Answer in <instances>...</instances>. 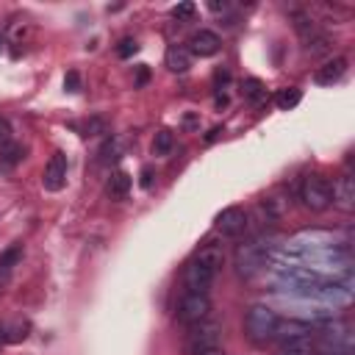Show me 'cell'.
<instances>
[{"mask_svg":"<svg viewBox=\"0 0 355 355\" xmlns=\"http://www.w3.org/2000/svg\"><path fill=\"white\" fill-rule=\"evenodd\" d=\"M222 47V39L214 34V31H208V28H200L192 39H189V53L200 56V58H208V56H217Z\"/></svg>","mask_w":355,"mask_h":355,"instance_id":"30bf717a","label":"cell"},{"mask_svg":"<svg viewBox=\"0 0 355 355\" xmlns=\"http://www.w3.org/2000/svg\"><path fill=\"white\" fill-rule=\"evenodd\" d=\"M333 203L341 211H352L355 208V181H352V175H341L333 183Z\"/></svg>","mask_w":355,"mask_h":355,"instance_id":"7c38bea8","label":"cell"},{"mask_svg":"<svg viewBox=\"0 0 355 355\" xmlns=\"http://www.w3.org/2000/svg\"><path fill=\"white\" fill-rule=\"evenodd\" d=\"M222 250L217 244H208L203 247L183 269V286L186 292H197V295H208L211 283L217 280V272L222 266Z\"/></svg>","mask_w":355,"mask_h":355,"instance_id":"6da1fadb","label":"cell"},{"mask_svg":"<svg viewBox=\"0 0 355 355\" xmlns=\"http://www.w3.org/2000/svg\"><path fill=\"white\" fill-rule=\"evenodd\" d=\"M311 336H314V328L306 325V322H295V319L280 322L277 330H275V339H277V341H280V339H311Z\"/></svg>","mask_w":355,"mask_h":355,"instance_id":"9a60e30c","label":"cell"},{"mask_svg":"<svg viewBox=\"0 0 355 355\" xmlns=\"http://www.w3.org/2000/svg\"><path fill=\"white\" fill-rule=\"evenodd\" d=\"M311 341H314L317 355H352V350H355V333L347 322L322 325L311 336Z\"/></svg>","mask_w":355,"mask_h":355,"instance_id":"7a4b0ae2","label":"cell"},{"mask_svg":"<svg viewBox=\"0 0 355 355\" xmlns=\"http://www.w3.org/2000/svg\"><path fill=\"white\" fill-rule=\"evenodd\" d=\"M208 9H211V12H217V14H225L231 6L225 3V0H222V3H220V0H211V3H208Z\"/></svg>","mask_w":355,"mask_h":355,"instance_id":"1f68e13d","label":"cell"},{"mask_svg":"<svg viewBox=\"0 0 355 355\" xmlns=\"http://www.w3.org/2000/svg\"><path fill=\"white\" fill-rule=\"evenodd\" d=\"M300 100H303V92H300L297 87H283V89L275 92V106H277L280 111H292V108H297Z\"/></svg>","mask_w":355,"mask_h":355,"instance_id":"d6986e66","label":"cell"},{"mask_svg":"<svg viewBox=\"0 0 355 355\" xmlns=\"http://www.w3.org/2000/svg\"><path fill=\"white\" fill-rule=\"evenodd\" d=\"M275 355H317L311 339H280Z\"/></svg>","mask_w":355,"mask_h":355,"instance_id":"4fadbf2b","label":"cell"},{"mask_svg":"<svg viewBox=\"0 0 355 355\" xmlns=\"http://www.w3.org/2000/svg\"><path fill=\"white\" fill-rule=\"evenodd\" d=\"M148 81H150V69L148 67H139L136 69V87H145Z\"/></svg>","mask_w":355,"mask_h":355,"instance_id":"4dcf8cb0","label":"cell"},{"mask_svg":"<svg viewBox=\"0 0 355 355\" xmlns=\"http://www.w3.org/2000/svg\"><path fill=\"white\" fill-rule=\"evenodd\" d=\"M228 81H231V73H228V69H217V76H214L217 92H222V87H228Z\"/></svg>","mask_w":355,"mask_h":355,"instance_id":"f546056e","label":"cell"},{"mask_svg":"<svg viewBox=\"0 0 355 355\" xmlns=\"http://www.w3.org/2000/svg\"><path fill=\"white\" fill-rule=\"evenodd\" d=\"M217 231L222 233V236H228V239H236L239 233H244V228H247V214H244V208H239V205H231V208H225L222 214L217 217Z\"/></svg>","mask_w":355,"mask_h":355,"instance_id":"9c48e42d","label":"cell"},{"mask_svg":"<svg viewBox=\"0 0 355 355\" xmlns=\"http://www.w3.org/2000/svg\"><path fill=\"white\" fill-rule=\"evenodd\" d=\"M172 148H175V136H172L170 130H159L156 139H153V153L164 159V156L172 153Z\"/></svg>","mask_w":355,"mask_h":355,"instance_id":"44dd1931","label":"cell"},{"mask_svg":"<svg viewBox=\"0 0 355 355\" xmlns=\"http://www.w3.org/2000/svg\"><path fill=\"white\" fill-rule=\"evenodd\" d=\"M208 314H211V300H208V295H197V292H186L175 308L178 322H183L186 328L208 319Z\"/></svg>","mask_w":355,"mask_h":355,"instance_id":"52a82bcc","label":"cell"},{"mask_svg":"<svg viewBox=\"0 0 355 355\" xmlns=\"http://www.w3.org/2000/svg\"><path fill=\"white\" fill-rule=\"evenodd\" d=\"M295 28H297V34H300V39L306 42V45H311L319 34H317V25H314V20L308 17V14H295Z\"/></svg>","mask_w":355,"mask_h":355,"instance_id":"ffe728a7","label":"cell"},{"mask_svg":"<svg viewBox=\"0 0 355 355\" xmlns=\"http://www.w3.org/2000/svg\"><path fill=\"white\" fill-rule=\"evenodd\" d=\"M136 50H139V42L130 39V36H125V39L119 42V47H117V56H119V58H130Z\"/></svg>","mask_w":355,"mask_h":355,"instance_id":"484cf974","label":"cell"},{"mask_svg":"<svg viewBox=\"0 0 355 355\" xmlns=\"http://www.w3.org/2000/svg\"><path fill=\"white\" fill-rule=\"evenodd\" d=\"M194 3H178L175 9H172V17L178 20V23H186V20H192L194 17Z\"/></svg>","mask_w":355,"mask_h":355,"instance_id":"d4e9b609","label":"cell"},{"mask_svg":"<svg viewBox=\"0 0 355 355\" xmlns=\"http://www.w3.org/2000/svg\"><path fill=\"white\" fill-rule=\"evenodd\" d=\"M269 250H272V244H269L264 236H255V239H247L244 244H239V247H236V275H239L242 280L255 277V275L266 266Z\"/></svg>","mask_w":355,"mask_h":355,"instance_id":"3957f363","label":"cell"},{"mask_svg":"<svg viewBox=\"0 0 355 355\" xmlns=\"http://www.w3.org/2000/svg\"><path fill=\"white\" fill-rule=\"evenodd\" d=\"M0 156H3V161H6V164H17V161L23 159V148H20V145H14V141H9L6 148H0Z\"/></svg>","mask_w":355,"mask_h":355,"instance_id":"cb8c5ba5","label":"cell"},{"mask_svg":"<svg viewBox=\"0 0 355 355\" xmlns=\"http://www.w3.org/2000/svg\"><path fill=\"white\" fill-rule=\"evenodd\" d=\"M344 73H347V58L336 56V58L325 61V64H322V67L317 69L314 81H317L319 87H333V84H339V81L344 78Z\"/></svg>","mask_w":355,"mask_h":355,"instance_id":"8fae6325","label":"cell"},{"mask_svg":"<svg viewBox=\"0 0 355 355\" xmlns=\"http://www.w3.org/2000/svg\"><path fill=\"white\" fill-rule=\"evenodd\" d=\"M25 339H28V322H12V325H6V341L9 344L25 341Z\"/></svg>","mask_w":355,"mask_h":355,"instance_id":"7402d4cb","label":"cell"},{"mask_svg":"<svg viewBox=\"0 0 355 355\" xmlns=\"http://www.w3.org/2000/svg\"><path fill=\"white\" fill-rule=\"evenodd\" d=\"M242 98H244L250 106H255V108L269 100L266 87H264V81H258V78H244V84H242Z\"/></svg>","mask_w":355,"mask_h":355,"instance_id":"2e32d148","label":"cell"},{"mask_svg":"<svg viewBox=\"0 0 355 355\" xmlns=\"http://www.w3.org/2000/svg\"><path fill=\"white\" fill-rule=\"evenodd\" d=\"M130 186H133V178H130L125 170H117V172L108 178L106 192H108V197H111V200H125V197H128V192H130Z\"/></svg>","mask_w":355,"mask_h":355,"instance_id":"5bb4252c","label":"cell"},{"mask_svg":"<svg viewBox=\"0 0 355 355\" xmlns=\"http://www.w3.org/2000/svg\"><path fill=\"white\" fill-rule=\"evenodd\" d=\"M277 325H280V317H277L269 306L255 303V306H250V308H247V314H244V330H247L250 341H255V344H266V341H272V339H275Z\"/></svg>","mask_w":355,"mask_h":355,"instance_id":"277c9868","label":"cell"},{"mask_svg":"<svg viewBox=\"0 0 355 355\" xmlns=\"http://www.w3.org/2000/svg\"><path fill=\"white\" fill-rule=\"evenodd\" d=\"M20 261H23V244H12L0 253V280H6Z\"/></svg>","mask_w":355,"mask_h":355,"instance_id":"ac0fdd59","label":"cell"},{"mask_svg":"<svg viewBox=\"0 0 355 355\" xmlns=\"http://www.w3.org/2000/svg\"><path fill=\"white\" fill-rule=\"evenodd\" d=\"M300 200L311 211H325L333 203V186L325 175H308L300 186Z\"/></svg>","mask_w":355,"mask_h":355,"instance_id":"5b68a950","label":"cell"},{"mask_svg":"<svg viewBox=\"0 0 355 355\" xmlns=\"http://www.w3.org/2000/svg\"><path fill=\"white\" fill-rule=\"evenodd\" d=\"M119 159V145H117V139H106V145L100 148V161L103 164H111Z\"/></svg>","mask_w":355,"mask_h":355,"instance_id":"603a6c76","label":"cell"},{"mask_svg":"<svg viewBox=\"0 0 355 355\" xmlns=\"http://www.w3.org/2000/svg\"><path fill=\"white\" fill-rule=\"evenodd\" d=\"M9 141H12V125L0 117V148H6Z\"/></svg>","mask_w":355,"mask_h":355,"instance_id":"f1b7e54d","label":"cell"},{"mask_svg":"<svg viewBox=\"0 0 355 355\" xmlns=\"http://www.w3.org/2000/svg\"><path fill=\"white\" fill-rule=\"evenodd\" d=\"M64 89H67V92H81V76H78V69H69V73H67Z\"/></svg>","mask_w":355,"mask_h":355,"instance_id":"4316f807","label":"cell"},{"mask_svg":"<svg viewBox=\"0 0 355 355\" xmlns=\"http://www.w3.org/2000/svg\"><path fill=\"white\" fill-rule=\"evenodd\" d=\"M153 178H156V170L153 167H141V175H139L141 189H150L153 186Z\"/></svg>","mask_w":355,"mask_h":355,"instance_id":"83f0119b","label":"cell"},{"mask_svg":"<svg viewBox=\"0 0 355 355\" xmlns=\"http://www.w3.org/2000/svg\"><path fill=\"white\" fill-rule=\"evenodd\" d=\"M67 170H69L67 156H64L61 150H56V153L50 156V161L45 164V172H42V186H45V192H61L64 183H67Z\"/></svg>","mask_w":355,"mask_h":355,"instance_id":"ba28073f","label":"cell"},{"mask_svg":"<svg viewBox=\"0 0 355 355\" xmlns=\"http://www.w3.org/2000/svg\"><path fill=\"white\" fill-rule=\"evenodd\" d=\"M0 344H6V325H0Z\"/></svg>","mask_w":355,"mask_h":355,"instance_id":"e575fe53","label":"cell"},{"mask_svg":"<svg viewBox=\"0 0 355 355\" xmlns=\"http://www.w3.org/2000/svg\"><path fill=\"white\" fill-rule=\"evenodd\" d=\"M214 106H217V108H225V106H228V95H225V92H217Z\"/></svg>","mask_w":355,"mask_h":355,"instance_id":"d6a6232c","label":"cell"},{"mask_svg":"<svg viewBox=\"0 0 355 355\" xmlns=\"http://www.w3.org/2000/svg\"><path fill=\"white\" fill-rule=\"evenodd\" d=\"M200 355H225V352H222V347H211V350H203Z\"/></svg>","mask_w":355,"mask_h":355,"instance_id":"836d02e7","label":"cell"},{"mask_svg":"<svg viewBox=\"0 0 355 355\" xmlns=\"http://www.w3.org/2000/svg\"><path fill=\"white\" fill-rule=\"evenodd\" d=\"M167 67L172 69V73H186V69L192 67V53H189V47H183V45H172L170 50H167Z\"/></svg>","mask_w":355,"mask_h":355,"instance_id":"e0dca14e","label":"cell"},{"mask_svg":"<svg viewBox=\"0 0 355 355\" xmlns=\"http://www.w3.org/2000/svg\"><path fill=\"white\" fill-rule=\"evenodd\" d=\"M220 339H222V328H220V322L203 319V322H197V325H192V328H189L186 352H189V355H200L203 350L220 347Z\"/></svg>","mask_w":355,"mask_h":355,"instance_id":"8992f818","label":"cell"}]
</instances>
